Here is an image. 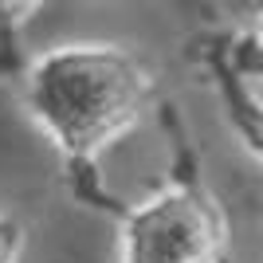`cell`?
I'll use <instances>...</instances> for the list:
<instances>
[{
	"label": "cell",
	"mask_w": 263,
	"mask_h": 263,
	"mask_svg": "<svg viewBox=\"0 0 263 263\" xmlns=\"http://www.w3.org/2000/svg\"><path fill=\"white\" fill-rule=\"evenodd\" d=\"M24 106L75 181H95L99 157L154 102L157 79L122 44H67L20 67Z\"/></svg>",
	"instance_id": "6da1fadb"
},
{
	"label": "cell",
	"mask_w": 263,
	"mask_h": 263,
	"mask_svg": "<svg viewBox=\"0 0 263 263\" xmlns=\"http://www.w3.org/2000/svg\"><path fill=\"white\" fill-rule=\"evenodd\" d=\"M28 232L16 216H0V263H20Z\"/></svg>",
	"instance_id": "277c9868"
},
{
	"label": "cell",
	"mask_w": 263,
	"mask_h": 263,
	"mask_svg": "<svg viewBox=\"0 0 263 263\" xmlns=\"http://www.w3.org/2000/svg\"><path fill=\"white\" fill-rule=\"evenodd\" d=\"M118 263H228V220L189 154L165 189L118 212Z\"/></svg>",
	"instance_id": "7a4b0ae2"
},
{
	"label": "cell",
	"mask_w": 263,
	"mask_h": 263,
	"mask_svg": "<svg viewBox=\"0 0 263 263\" xmlns=\"http://www.w3.org/2000/svg\"><path fill=\"white\" fill-rule=\"evenodd\" d=\"M44 0H0V79L20 75V32Z\"/></svg>",
	"instance_id": "3957f363"
}]
</instances>
